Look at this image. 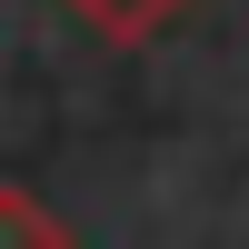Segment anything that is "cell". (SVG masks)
I'll return each instance as SVG.
<instances>
[{"label": "cell", "mask_w": 249, "mask_h": 249, "mask_svg": "<svg viewBox=\"0 0 249 249\" xmlns=\"http://www.w3.org/2000/svg\"><path fill=\"white\" fill-rule=\"evenodd\" d=\"M60 10H70L90 40H110V50H150V40H160V30H179L199 0H60Z\"/></svg>", "instance_id": "1"}, {"label": "cell", "mask_w": 249, "mask_h": 249, "mask_svg": "<svg viewBox=\"0 0 249 249\" xmlns=\"http://www.w3.org/2000/svg\"><path fill=\"white\" fill-rule=\"evenodd\" d=\"M0 249H80V239L50 219V199L30 179H0Z\"/></svg>", "instance_id": "2"}]
</instances>
